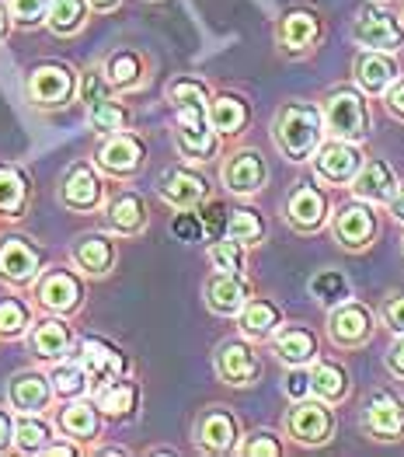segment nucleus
Returning a JSON list of instances; mask_svg holds the SVG:
<instances>
[{
	"label": "nucleus",
	"instance_id": "nucleus-12",
	"mask_svg": "<svg viewBox=\"0 0 404 457\" xmlns=\"http://www.w3.org/2000/svg\"><path fill=\"white\" fill-rule=\"evenodd\" d=\"M195 440L206 454H230V451H237L241 426L223 405H213L195 420Z\"/></svg>",
	"mask_w": 404,
	"mask_h": 457
},
{
	"label": "nucleus",
	"instance_id": "nucleus-18",
	"mask_svg": "<svg viewBox=\"0 0 404 457\" xmlns=\"http://www.w3.org/2000/svg\"><path fill=\"white\" fill-rule=\"evenodd\" d=\"M248 301H251V287L244 283L241 272H213L206 279V307L213 314L234 318V314H241V307Z\"/></svg>",
	"mask_w": 404,
	"mask_h": 457
},
{
	"label": "nucleus",
	"instance_id": "nucleus-2",
	"mask_svg": "<svg viewBox=\"0 0 404 457\" xmlns=\"http://www.w3.org/2000/svg\"><path fill=\"white\" fill-rule=\"evenodd\" d=\"M325 126L334 140H367L369 133V109L367 98L352 87H334L328 98H325Z\"/></svg>",
	"mask_w": 404,
	"mask_h": 457
},
{
	"label": "nucleus",
	"instance_id": "nucleus-4",
	"mask_svg": "<svg viewBox=\"0 0 404 457\" xmlns=\"http://www.w3.org/2000/svg\"><path fill=\"white\" fill-rule=\"evenodd\" d=\"M286 433L300 447H325L334 436V412L325 398H300L286 416Z\"/></svg>",
	"mask_w": 404,
	"mask_h": 457
},
{
	"label": "nucleus",
	"instance_id": "nucleus-23",
	"mask_svg": "<svg viewBox=\"0 0 404 457\" xmlns=\"http://www.w3.org/2000/svg\"><path fill=\"white\" fill-rule=\"evenodd\" d=\"M80 363H84L87 381H91L95 391L105 387L109 381H115V378H122V370H126V356H122L119 349H111V345L98 343V339H87V343H84Z\"/></svg>",
	"mask_w": 404,
	"mask_h": 457
},
{
	"label": "nucleus",
	"instance_id": "nucleus-44",
	"mask_svg": "<svg viewBox=\"0 0 404 457\" xmlns=\"http://www.w3.org/2000/svg\"><path fill=\"white\" fill-rule=\"evenodd\" d=\"M210 262L217 272H244V245L223 234L210 245Z\"/></svg>",
	"mask_w": 404,
	"mask_h": 457
},
{
	"label": "nucleus",
	"instance_id": "nucleus-39",
	"mask_svg": "<svg viewBox=\"0 0 404 457\" xmlns=\"http://www.w3.org/2000/svg\"><path fill=\"white\" fill-rule=\"evenodd\" d=\"M29 206V186L14 168H0V213L21 217Z\"/></svg>",
	"mask_w": 404,
	"mask_h": 457
},
{
	"label": "nucleus",
	"instance_id": "nucleus-8",
	"mask_svg": "<svg viewBox=\"0 0 404 457\" xmlns=\"http://www.w3.org/2000/svg\"><path fill=\"white\" fill-rule=\"evenodd\" d=\"M363 168V154L352 140H331L314 154V171L328 186H349Z\"/></svg>",
	"mask_w": 404,
	"mask_h": 457
},
{
	"label": "nucleus",
	"instance_id": "nucleus-26",
	"mask_svg": "<svg viewBox=\"0 0 404 457\" xmlns=\"http://www.w3.org/2000/svg\"><path fill=\"white\" fill-rule=\"evenodd\" d=\"M7 398H11V405H14L18 412H32V416H36V412H42V409L49 405L53 384L45 381L42 374H36V370H21V374L11 378Z\"/></svg>",
	"mask_w": 404,
	"mask_h": 457
},
{
	"label": "nucleus",
	"instance_id": "nucleus-57",
	"mask_svg": "<svg viewBox=\"0 0 404 457\" xmlns=\"http://www.w3.org/2000/svg\"><path fill=\"white\" fill-rule=\"evenodd\" d=\"M91 7L95 11H111V7H119V0H91Z\"/></svg>",
	"mask_w": 404,
	"mask_h": 457
},
{
	"label": "nucleus",
	"instance_id": "nucleus-37",
	"mask_svg": "<svg viewBox=\"0 0 404 457\" xmlns=\"http://www.w3.org/2000/svg\"><path fill=\"white\" fill-rule=\"evenodd\" d=\"M310 294H314V301H321L325 307H334L352 297V283L338 269H321V272L310 276Z\"/></svg>",
	"mask_w": 404,
	"mask_h": 457
},
{
	"label": "nucleus",
	"instance_id": "nucleus-47",
	"mask_svg": "<svg viewBox=\"0 0 404 457\" xmlns=\"http://www.w3.org/2000/svg\"><path fill=\"white\" fill-rule=\"evenodd\" d=\"M7 11H11V18H14L21 29H29V25H38V21L49 14V0H11Z\"/></svg>",
	"mask_w": 404,
	"mask_h": 457
},
{
	"label": "nucleus",
	"instance_id": "nucleus-46",
	"mask_svg": "<svg viewBox=\"0 0 404 457\" xmlns=\"http://www.w3.org/2000/svg\"><path fill=\"white\" fill-rule=\"evenodd\" d=\"M237 451L244 457H283V440H279L272 429H258V433H251Z\"/></svg>",
	"mask_w": 404,
	"mask_h": 457
},
{
	"label": "nucleus",
	"instance_id": "nucleus-20",
	"mask_svg": "<svg viewBox=\"0 0 404 457\" xmlns=\"http://www.w3.org/2000/svg\"><path fill=\"white\" fill-rule=\"evenodd\" d=\"M352 74H356V84L367 91V95H383L398 77V60L391 53H380V49H363L352 63Z\"/></svg>",
	"mask_w": 404,
	"mask_h": 457
},
{
	"label": "nucleus",
	"instance_id": "nucleus-51",
	"mask_svg": "<svg viewBox=\"0 0 404 457\" xmlns=\"http://www.w3.org/2000/svg\"><path fill=\"white\" fill-rule=\"evenodd\" d=\"M383 105H387V112L394 115V119L404 122V77H398V80L383 91Z\"/></svg>",
	"mask_w": 404,
	"mask_h": 457
},
{
	"label": "nucleus",
	"instance_id": "nucleus-52",
	"mask_svg": "<svg viewBox=\"0 0 404 457\" xmlns=\"http://www.w3.org/2000/svg\"><path fill=\"white\" fill-rule=\"evenodd\" d=\"M283 387H286V395H290L293 402H300V398H307V395H310V374H303L300 367H293Z\"/></svg>",
	"mask_w": 404,
	"mask_h": 457
},
{
	"label": "nucleus",
	"instance_id": "nucleus-17",
	"mask_svg": "<svg viewBox=\"0 0 404 457\" xmlns=\"http://www.w3.org/2000/svg\"><path fill=\"white\" fill-rule=\"evenodd\" d=\"M157 192L168 206L175 210H195L206 195H210V186L202 175L188 171V168H168L161 179H157Z\"/></svg>",
	"mask_w": 404,
	"mask_h": 457
},
{
	"label": "nucleus",
	"instance_id": "nucleus-45",
	"mask_svg": "<svg viewBox=\"0 0 404 457\" xmlns=\"http://www.w3.org/2000/svg\"><path fill=\"white\" fill-rule=\"evenodd\" d=\"M25 325H29V307L21 304V301H11V297L0 301V339L21 336Z\"/></svg>",
	"mask_w": 404,
	"mask_h": 457
},
{
	"label": "nucleus",
	"instance_id": "nucleus-1",
	"mask_svg": "<svg viewBox=\"0 0 404 457\" xmlns=\"http://www.w3.org/2000/svg\"><path fill=\"white\" fill-rule=\"evenodd\" d=\"M325 112H317L314 105L307 102H286L276 119H272V140L276 147L283 151V157L290 161H310L317 147H321V137H325Z\"/></svg>",
	"mask_w": 404,
	"mask_h": 457
},
{
	"label": "nucleus",
	"instance_id": "nucleus-11",
	"mask_svg": "<svg viewBox=\"0 0 404 457\" xmlns=\"http://www.w3.org/2000/svg\"><path fill=\"white\" fill-rule=\"evenodd\" d=\"M276 38H279V49L290 53V56L310 53V49L321 42V14H314V11H307V7L286 11V14L279 18Z\"/></svg>",
	"mask_w": 404,
	"mask_h": 457
},
{
	"label": "nucleus",
	"instance_id": "nucleus-28",
	"mask_svg": "<svg viewBox=\"0 0 404 457\" xmlns=\"http://www.w3.org/2000/svg\"><path fill=\"white\" fill-rule=\"evenodd\" d=\"M102 203V182L98 175L87 168V164H74L67 182H63V206L77 210V213H87Z\"/></svg>",
	"mask_w": 404,
	"mask_h": 457
},
{
	"label": "nucleus",
	"instance_id": "nucleus-13",
	"mask_svg": "<svg viewBox=\"0 0 404 457\" xmlns=\"http://www.w3.org/2000/svg\"><path fill=\"white\" fill-rule=\"evenodd\" d=\"M220 133L210 126V115H178L175 122V147L188 161H213Z\"/></svg>",
	"mask_w": 404,
	"mask_h": 457
},
{
	"label": "nucleus",
	"instance_id": "nucleus-54",
	"mask_svg": "<svg viewBox=\"0 0 404 457\" xmlns=\"http://www.w3.org/2000/svg\"><path fill=\"white\" fill-rule=\"evenodd\" d=\"M11 444H14V426H11V420H7V412L0 409V454H4Z\"/></svg>",
	"mask_w": 404,
	"mask_h": 457
},
{
	"label": "nucleus",
	"instance_id": "nucleus-48",
	"mask_svg": "<svg viewBox=\"0 0 404 457\" xmlns=\"http://www.w3.org/2000/svg\"><path fill=\"white\" fill-rule=\"evenodd\" d=\"M380 321L394 332V336H404V290H394L383 297L380 304Z\"/></svg>",
	"mask_w": 404,
	"mask_h": 457
},
{
	"label": "nucleus",
	"instance_id": "nucleus-41",
	"mask_svg": "<svg viewBox=\"0 0 404 457\" xmlns=\"http://www.w3.org/2000/svg\"><path fill=\"white\" fill-rule=\"evenodd\" d=\"M60 429H63L67 436H74V440H91V436L98 433V412H95L91 405H84V402L67 405V409L60 412Z\"/></svg>",
	"mask_w": 404,
	"mask_h": 457
},
{
	"label": "nucleus",
	"instance_id": "nucleus-56",
	"mask_svg": "<svg viewBox=\"0 0 404 457\" xmlns=\"http://www.w3.org/2000/svg\"><path fill=\"white\" fill-rule=\"evenodd\" d=\"M45 454H60V457H74L77 447H70V444H49L45 447Z\"/></svg>",
	"mask_w": 404,
	"mask_h": 457
},
{
	"label": "nucleus",
	"instance_id": "nucleus-10",
	"mask_svg": "<svg viewBox=\"0 0 404 457\" xmlns=\"http://www.w3.org/2000/svg\"><path fill=\"white\" fill-rule=\"evenodd\" d=\"M363 429L373 440H404V398L391 391H376L363 409Z\"/></svg>",
	"mask_w": 404,
	"mask_h": 457
},
{
	"label": "nucleus",
	"instance_id": "nucleus-38",
	"mask_svg": "<svg viewBox=\"0 0 404 457\" xmlns=\"http://www.w3.org/2000/svg\"><path fill=\"white\" fill-rule=\"evenodd\" d=\"M84 18H87V0H53L49 14H45V21L56 36H74L84 25Z\"/></svg>",
	"mask_w": 404,
	"mask_h": 457
},
{
	"label": "nucleus",
	"instance_id": "nucleus-36",
	"mask_svg": "<svg viewBox=\"0 0 404 457\" xmlns=\"http://www.w3.org/2000/svg\"><path fill=\"white\" fill-rule=\"evenodd\" d=\"M136 398H140V387L133 381H122V378L98 387V409L105 416H129L136 409Z\"/></svg>",
	"mask_w": 404,
	"mask_h": 457
},
{
	"label": "nucleus",
	"instance_id": "nucleus-33",
	"mask_svg": "<svg viewBox=\"0 0 404 457\" xmlns=\"http://www.w3.org/2000/svg\"><path fill=\"white\" fill-rule=\"evenodd\" d=\"M74 262L87 276H105L115 262V245H111L109 237H102V234H87V237H80L74 245Z\"/></svg>",
	"mask_w": 404,
	"mask_h": 457
},
{
	"label": "nucleus",
	"instance_id": "nucleus-31",
	"mask_svg": "<svg viewBox=\"0 0 404 457\" xmlns=\"http://www.w3.org/2000/svg\"><path fill=\"white\" fill-rule=\"evenodd\" d=\"M310 395L325 398L328 405L345 402V395H349V370L342 363H334V360H317L314 370H310Z\"/></svg>",
	"mask_w": 404,
	"mask_h": 457
},
{
	"label": "nucleus",
	"instance_id": "nucleus-34",
	"mask_svg": "<svg viewBox=\"0 0 404 457\" xmlns=\"http://www.w3.org/2000/svg\"><path fill=\"white\" fill-rule=\"evenodd\" d=\"M102 74L109 77V84L115 91H133L144 84V60L133 53V49H119L105 60V71Z\"/></svg>",
	"mask_w": 404,
	"mask_h": 457
},
{
	"label": "nucleus",
	"instance_id": "nucleus-16",
	"mask_svg": "<svg viewBox=\"0 0 404 457\" xmlns=\"http://www.w3.org/2000/svg\"><path fill=\"white\" fill-rule=\"evenodd\" d=\"M286 224L296 234H314L328 224V195L317 186H296L286 203Z\"/></svg>",
	"mask_w": 404,
	"mask_h": 457
},
{
	"label": "nucleus",
	"instance_id": "nucleus-27",
	"mask_svg": "<svg viewBox=\"0 0 404 457\" xmlns=\"http://www.w3.org/2000/svg\"><path fill=\"white\" fill-rule=\"evenodd\" d=\"M237 325H241V332H244L248 339L261 343V339H272V336L279 332L283 311H279V304H272V301H265V297H251L248 304L241 307Z\"/></svg>",
	"mask_w": 404,
	"mask_h": 457
},
{
	"label": "nucleus",
	"instance_id": "nucleus-19",
	"mask_svg": "<svg viewBox=\"0 0 404 457\" xmlns=\"http://www.w3.org/2000/svg\"><path fill=\"white\" fill-rule=\"evenodd\" d=\"M352 192L356 199H367L373 206H387L398 192V179H394V168L383 161V157H373V161H363L359 175L352 179Z\"/></svg>",
	"mask_w": 404,
	"mask_h": 457
},
{
	"label": "nucleus",
	"instance_id": "nucleus-21",
	"mask_svg": "<svg viewBox=\"0 0 404 457\" xmlns=\"http://www.w3.org/2000/svg\"><path fill=\"white\" fill-rule=\"evenodd\" d=\"M144 144L133 137V133H111L109 140L98 147V164L109 171V175H136L140 164H144Z\"/></svg>",
	"mask_w": 404,
	"mask_h": 457
},
{
	"label": "nucleus",
	"instance_id": "nucleus-7",
	"mask_svg": "<svg viewBox=\"0 0 404 457\" xmlns=\"http://www.w3.org/2000/svg\"><path fill=\"white\" fill-rule=\"evenodd\" d=\"M373 311L352 297L328 311V339L338 349H363L373 339Z\"/></svg>",
	"mask_w": 404,
	"mask_h": 457
},
{
	"label": "nucleus",
	"instance_id": "nucleus-40",
	"mask_svg": "<svg viewBox=\"0 0 404 457\" xmlns=\"http://www.w3.org/2000/svg\"><path fill=\"white\" fill-rule=\"evenodd\" d=\"M227 237H234V241H237V245H244V248L261 245V237H265V220L258 217L255 210H230Z\"/></svg>",
	"mask_w": 404,
	"mask_h": 457
},
{
	"label": "nucleus",
	"instance_id": "nucleus-9",
	"mask_svg": "<svg viewBox=\"0 0 404 457\" xmlns=\"http://www.w3.org/2000/svg\"><path fill=\"white\" fill-rule=\"evenodd\" d=\"M74 95V74L63 63H42L29 74V102L38 109H63Z\"/></svg>",
	"mask_w": 404,
	"mask_h": 457
},
{
	"label": "nucleus",
	"instance_id": "nucleus-49",
	"mask_svg": "<svg viewBox=\"0 0 404 457\" xmlns=\"http://www.w3.org/2000/svg\"><path fill=\"white\" fill-rule=\"evenodd\" d=\"M171 234L178 237V241H199L202 234H206V224H202V217L199 213H188V210H182L175 220H171Z\"/></svg>",
	"mask_w": 404,
	"mask_h": 457
},
{
	"label": "nucleus",
	"instance_id": "nucleus-58",
	"mask_svg": "<svg viewBox=\"0 0 404 457\" xmlns=\"http://www.w3.org/2000/svg\"><path fill=\"white\" fill-rule=\"evenodd\" d=\"M4 32H7V18H4V7H0V38H4Z\"/></svg>",
	"mask_w": 404,
	"mask_h": 457
},
{
	"label": "nucleus",
	"instance_id": "nucleus-43",
	"mask_svg": "<svg viewBox=\"0 0 404 457\" xmlns=\"http://www.w3.org/2000/svg\"><path fill=\"white\" fill-rule=\"evenodd\" d=\"M87 387H91V381H87L84 363H60V367L53 370V391H56L60 398H80Z\"/></svg>",
	"mask_w": 404,
	"mask_h": 457
},
{
	"label": "nucleus",
	"instance_id": "nucleus-29",
	"mask_svg": "<svg viewBox=\"0 0 404 457\" xmlns=\"http://www.w3.org/2000/svg\"><path fill=\"white\" fill-rule=\"evenodd\" d=\"M109 228L115 234H126V237H133V234H140V230L147 228V206H144V199L136 192H119L111 199Z\"/></svg>",
	"mask_w": 404,
	"mask_h": 457
},
{
	"label": "nucleus",
	"instance_id": "nucleus-53",
	"mask_svg": "<svg viewBox=\"0 0 404 457\" xmlns=\"http://www.w3.org/2000/svg\"><path fill=\"white\" fill-rule=\"evenodd\" d=\"M387 370H391L398 381H404V336H398V343L387 349Z\"/></svg>",
	"mask_w": 404,
	"mask_h": 457
},
{
	"label": "nucleus",
	"instance_id": "nucleus-55",
	"mask_svg": "<svg viewBox=\"0 0 404 457\" xmlns=\"http://www.w3.org/2000/svg\"><path fill=\"white\" fill-rule=\"evenodd\" d=\"M387 210H391V217H394L398 224H404V186H398V192H394V199L387 203Z\"/></svg>",
	"mask_w": 404,
	"mask_h": 457
},
{
	"label": "nucleus",
	"instance_id": "nucleus-6",
	"mask_svg": "<svg viewBox=\"0 0 404 457\" xmlns=\"http://www.w3.org/2000/svg\"><path fill=\"white\" fill-rule=\"evenodd\" d=\"M376 230H380L376 210H373V203H367V199L345 203L334 213V220H331V234H334V241L345 252H367L369 245L376 241Z\"/></svg>",
	"mask_w": 404,
	"mask_h": 457
},
{
	"label": "nucleus",
	"instance_id": "nucleus-22",
	"mask_svg": "<svg viewBox=\"0 0 404 457\" xmlns=\"http://www.w3.org/2000/svg\"><path fill=\"white\" fill-rule=\"evenodd\" d=\"M38 276V252L25 237H4L0 241V279L11 287H25Z\"/></svg>",
	"mask_w": 404,
	"mask_h": 457
},
{
	"label": "nucleus",
	"instance_id": "nucleus-35",
	"mask_svg": "<svg viewBox=\"0 0 404 457\" xmlns=\"http://www.w3.org/2000/svg\"><path fill=\"white\" fill-rule=\"evenodd\" d=\"M32 349L42 360H63L70 349V328L63 321H42L32 332Z\"/></svg>",
	"mask_w": 404,
	"mask_h": 457
},
{
	"label": "nucleus",
	"instance_id": "nucleus-3",
	"mask_svg": "<svg viewBox=\"0 0 404 457\" xmlns=\"http://www.w3.org/2000/svg\"><path fill=\"white\" fill-rule=\"evenodd\" d=\"M352 38H356L363 49L398 53L404 46V21L394 11L369 4V7H363V11L356 14V21H352Z\"/></svg>",
	"mask_w": 404,
	"mask_h": 457
},
{
	"label": "nucleus",
	"instance_id": "nucleus-14",
	"mask_svg": "<svg viewBox=\"0 0 404 457\" xmlns=\"http://www.w3.org/2000/svg\"><path fill=\"white\" fill-rule=\"evenodd\" d=\"M217 374L230 387H248L261 374L258 353L244 339H227L217 345Z\"/></svg>",
	"mask_w": 404,
	"mask_h": 457
},
{
	"label": "nucleus",
	"instance_id": "nucleus-24",
	"mask_svg": "<svg viewBox=\"0 0 404 457\" xmlns=\"http://www.w3.org/2000/svg\"><path fill=\"white\" fill-rule=\"evenodd\" d=\"M38 304L45 307V311H56V314L74 311L80 304V283H77V276L63 272V269L45 272L42 283H38Z\"/></svg>",
	"mask_w": 404,
	"mask_h": 457
},
{
	"label": "nucleus",
	"instance_id": "nucleus-15",
	"mask_svg": "<svg viewBox=\"0 0 404 457\" xmlns=\"http://www.w3.org/2000/svg\"><path fill=\"white\" fill-rule=\"evenodd\" d=\"M223 186L234 195H255L265 189L268 179V164L258 151H234L223 164Z\"/></svg>",
	"mask_w": 404,
	"mask_h": 457
},
{
	"label": "nucleus",
	"instance_id": "nucleus-30",
	"mask_svg": "<svg viewBox=\"0 0 404 457\" xmlns=\"http://www.w3.org/2000/svg\"><path fill=\"white\" fill-rule=\"evenodd\" d=\"M251 119V109L244 98L237 95H217L210 102V126L220 133V137H237Z\"/></svg>",
	"mask_w": 404,
	"mask_h": 457
},
{
	"label": "nucleus",
	"instance_id": "nucleus-32",
	"mask_svg": "<svg viewBox=\"0 0 404 457\" xmlns=\"http://www.w3.org/2000/svg\"><path fill=\"white\" fill-rule=\"evenodd\" d=\"M168 98H171V109L175 115H210V87L195 77H178L171 87H168Z\"/></svg>",
	"mask_w": 404,
	"mask_h": 457
},
{
	"label": "nucleus",
	"instance_id": "nucleus-50",
	"mask_svg": "<svg viewBox=\"0 0 404 457\" xmlns=\"http://www.w3.org/2000/svg\"><path fill=\"white\" fill-rule=\"evenodd\" d=\"M227 213H230V210H227L223 203H210V206H202V213H199V217H202V224H206V234H210L213 241L227 234V220H230Z\"/></svg>",
	"mask_w": 404,
	"mask_h": 457
},
{
	"label": "nucleus",
	"instance_id": "nucleus-42",
	"mask_svg": "<svg viewBox=\"0 0 404 457\" xmlns=\"http://www.w3.org/2000/svg\"><path fill=\"white\" fill-rule=\"evenodd\" d=\"M14 444H18V451H25V454L45 451V447H49V429H45V422L32 420V412H25L21 420L14 422Z\"/></svg>",
	"mask_w": 404,
	"mask_h": 457
},
{
	"label": "nucleus",
	"instance_id": "nucleus-25",
	"mask_svg": "<svg viewBox=\"0 0 404 457\" xmlns=\"http://www.w3.org/2000/svg\"><path fill=\"white\" fill-rule=\"evenodd\" d=\"M272 345H276V356L290 367H307L317 360V336L303 325H286L283 332L272 336Z\"/></svg>",
	"mask_w": 404,
	"mask_h": 457
},
{
	"label": "nucleus",
	"instance_id": "nucleus-5",
	"mask_svg": "<svg viewBox=\"0 0 404 457\" xmlns=\"http://www.w3.org/2000/svg\"><path fill=\"white\" fill-rule=\"evenodd\" d=\"M109 77H102L98 71H87L84 74V84H80V95H84V112H87V122H91V129H98V133H122L126 129V122H129V112L119 105V102H111L109 95Z\"/></svg>",
	"mask_w": 404,
	"mask_h": 457
}]
</instances>
